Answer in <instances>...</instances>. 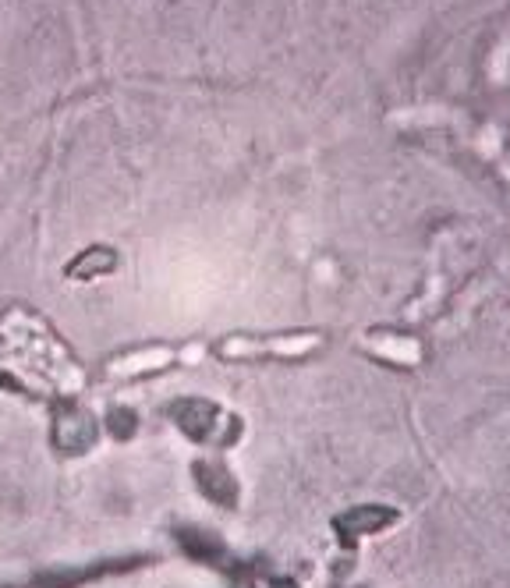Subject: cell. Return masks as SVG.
Wrapping results in <instances>:
<instances>
[{
	"instance_id": "cell-1",
	"label": "cell",
	"mask_w": 510,
	"mask_h": 588,
	"mask_svg": "<svg viewBox=\"0 0 510 588\" xmlns=\"http://www.w3.org/2000/svg\"><path fill=\"white\" fill-rule=\"evenodd\" d=\"M316 344V333H291V337H273V341H231L224 348L227 355H305Z\"/></svg>"
},
{
	"instance_id": "cell-2",
	"label": "cell",
	"mask_w": 510,
	"mask_h": 588,
	"mask_svg": "<svg viewBox=\"0 0 510 588\" xmlns=\"http://www.w3.org/2000/svg\"><path fill=\"white\" fill-rule=\"evenodd\" d=\"M372 348L379 351V355H390V358H397V362H418V344L415 341H401V337H387V341L379 344L376 337H372Z\"/></svg>"
}]
</instances>
